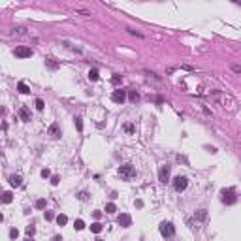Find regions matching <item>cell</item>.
Returning a JSON list of instances; mask_svg holds the SVG:
<instances>
[{
  "instance_id": "1",
  "label": "cell",
  "mask_w": 241,
  "mask_h": 241,
  "mask_svg": "<svg viewBox=\"0 0 241 241\" xmlns=\"http://www.w3.org/2000/svg\"><path fill=\"white\" fill-rule=\"evenodd\" d=\"M119 175L123 177L125 181H130V179L136 177V168H134L132 164H125V166L119 168Z\"/></svg>"
},
{
  "instance_id": "2",
  "label": "cell",
  "mask_w": 241,
  "mask_h": 241,
  "mask_svg": "<svg viewBox=\"0 0 241 241\" xmlns=\"http://www.w3.org/2000/svg\"><path fill=\"white\" fill-rule=\"evenodd\" d=\"M221 196H222V202L224 204H228V205H232V204H235V190L234 188H222L221 190Z\"/></svg>"
},
{
  "instance_id": "3",
  "label": "cell",
  "mask_w": 241,
  "mask_h": 241,
  "mask_svg": "<svg viewBox=\"0 0 241 241\" xmlns=\"http://www.w3.org/2000/svg\"><path fill=\"white\" fill-rule=\"evenodd\" d=\"M170 173H172V166H168V164L160 166V170H158V181L166 185L168 181H170Z\"/></svg>"
},
{
  "instance_id": "4",
  "label": "cell",
  "mask_w": 241,
  "mask_h": 241,
  "mask_svg": "<svg viewBox=\"0 0 241 241\" xmlns=\"http://www.w3.org/2000/svg\"><path fill=\"white\" fill-rule=\"evenodd\" d=\"M160 234L164 237H173L175 235V226L172 222H162L160 224Z\"/></svg>"
},
{
  "instance_id": "5",
  "label": "cell",
  "mask_w": 241,
  "mask_h": 241,
  "mask_svg": "<svg viewBox=\"0 0 241 241\" xmlns=\"http://www.w3.org/2000/svg\"><path fill=\"white\" fill-rule=\"evenodd\" d=\"M186 186H188V179H186L185 175H177V177L173 179V188H175L177 192H183Z\"/></svg>"
},
{
  "instance_id": "6",
  "label": "cell",
  "mask_w": 241,
  "mask_h": 241,
  "mask_svg": "<svg viewBox=\"0 0 241 241\" xmlns=\"http://www.w3.org/2000/svg\"><path fill=\"white\" fill-rule=\"evenodd\" d=\"M13 55L19 57V59H28V57H32V49L30 47H25V45H19V47H15Z\"/></svg>"
},
{
  "instance_id": "7",
  "label": "cell",
  "mask_w": 241,
  "mask_h": 241,
  "mask_svg": "<svg viewBox=\"0 0 241 241\" xmlns=\"http://www.w3.org/2000/svg\"><path fill=\"white\" fill-rule=\"evenodd\" d=\"M111 100H113L115 104H125V100H126V90H120V89L113 90V94H111Z\"/></svg>"
},
{
  "instance_id": "8",
  "label": "cell",
  "mask_w": 241,
  "mask_h": 241,
  "mask_svg": "<svg viewBox=\"0 0 241 241\" xmlns=\"http://www.w3.org/2000/svg\"><path fill=\"white\" fill-rule=\"evenodd\" d=\"M117 222H119V226L128 228V226L132 224V217H130L128 213H120V215H119V219H117Z\"/></svg>"
},
{
  "instance_id": "9",
  "label": "cell",
  "mask_w": 241,
  "mask_h": 241,
  "mask_svg": "<svg viewBox=\"0 0 241 241\" xmlns=\"http://www.w3.org/2000/svg\"><path fill=\"white\" fill-rule=\"evenodd\" d=\"M49 136H51V138H60V126H59L57 123H53V125L49 126Z\"/></svg>"
},
{
  "instance_id": "10",
  "label": "cell",
  "mask_w": 241,
  "mask_h": 241,
  "mask_svg": "<svg viewBox=\"0 0 241 241\" xmlns=\"http://www.w3.org/2000/svg\"><path fill=\"white\" fill-rule=\"evenodd\" d=\"M19 117H21V120H25V123H27V120H30V111L27 107H21L19 109Z\"/></svg>"
},
{
  "instance_id": "11",
  "label": "cell",
  "mask_w": 241,
  "mask_h": 241,
  "mask_svg": "<svg viewBox=\"0 0 241 241\" xmlns=\"http://www.w3.org/2000/svg\"><path fill=\"white\" fill-rule=\"evenodd\" d=\"M11 200H13L11 192H2V196H0V202L2 204H11Z\"/></svg>"
},
{
  "instance_id": "12",
  "label": "cell",
  "mask_w": 241,
  "mask_h": 241,
  "mask_svg": "<svg viewBox=\"0 0 241 241\" xmlns=\"http://www.w3.org/2000/svg\"><path fill=\"white\" fill-rule=\"evenodd\" d=\"M194 217H196V221H200V222H204V221L207 219V211H205V209H198Z\"/></svg>"
},
{
  "instance_id": "13",
  "label": "cell",
  "mask_w": 241,
  "mask_h": 241,
  "mask_svg": "<svg viewBox=\"0 0 241 241\" xmlns=\"http://www.w3.org/2000/svg\"><path fill=\"white\" fill-rule=\"evenodd\" d=\"M17 90H19L21 94H28V92H30V89H28V85H27L25 81H21V83L17 85Z\"/></svg>"
},
{
  "instance_id": "14",
  "label": "cell",
  "mask_w": 241,
  "mask_h": 241,
  "mask_svg": "<svg viewBox=\"0 0 241 241\" xmlns=\"http://www.w3.org/2000/svg\"><path fill=\"white\" fill-rule=\"evenodd\" d=\"M21 183H23L21 175H11V177H10V185H11V186H21Z\"/></svg>"
},
{
  "instance_id": "15",
  "label": "cell",
  "mask_w": 241,
  "mask_h": 241,
  "mask_svg": "<svg viewBox=\"0 0 241 241\" xmlns=\"http://www.w3.org/2000/svg\"><path fill=\"white\" fill-rule=\"evenodd\" d=\"M98 77H100L98 70H96V68H92V70L89 72V79H90V81H98Z\"/></svg>"
},
{
  "instance_id": "16",
  "label": "cell",
  "mask_w": 241,
  "mask_h": 241,
  "mask_svg": "<svg viewBox=\"0 0 241 241\" xmlns=\"http://www.w3.org/2000/svg\"><path fill=\"white\" fill-rule=\"evenodd\" d=\"M128 98H130V102L136 104V102H139V94H138L136 90H130V92H128Z\"/></svg>"
},
{
  "instance_id": "17",
  "label": "cell",
  "mask_w": 241,
  "mask_h": 241,
  "mask_svg": "<svg viewBox=\"0 0 241 241\" xmlns=\"http://www.w3.org/2000/svg\"><path fill=\"white\" fill-rule=\"evenodd\" d=\"M66 222H68V217L66 215H57V224L59 226H64Z\"/></svg>"
},
{
  "instance_id": "18",
  "label": "cell",
  "mask_w": 241,
  "mask_h": 241,
  "mask_svg": "<svg viewBox=\"0 0 241 241\" xmlns=\"http://www.w3.org/2000/svg\"><path fill=\"white\" fill-rule=\"evenodd\" d=\"M90 232H94V234H100V232H102V224H100V222H94V224H90Z\"/></svg>"
},
{
  "instance_id": "19",
  "label": "cell",
  "mask_w": 241,
  "mask_h": 241,
  "mask_svg": "<svg viewBox=\"0 0 241 241\" xmlns=\"http://www.w3.org/2000/svg\"><path fill=\"white\" fill-rule=\"evenodd\" d=\"M74 228H76V230H83V228H85V222H83L81 219H77V221L74 222Z\"/></svg>"
},
{
  "instance_id": "20",
  "label": "cell",
  "mask_w": 241,
  "mask_h": 241,
  "mask_svg": "<svg viewBox=\"0 0 241 241\" xmlns=\"http://www.w3.org/2000/svg\"><path fill=\"white\" fill-rule=\"evenodd\" d=\"M43 107H45L43 100H42V98H38V100H36V109H38V111H43Z\"/></svg>"
},
{
  "instance_id": "21",
  "label": "cell",
  "mask_w": 241,
  "mask_h": 241,
  "mask_svg": "<svg viewBox=\"0 0 241 241\" xmlns=\"http://www.w3.org/2000/svg\"><path fill=\"white\" fill-rule=\"evenodd\" d=\"M117 211V205L115 204H107L106 205V213H115Z\"/></svg>"
},
{
  "instance_id": "22",
  "label": "cell",
  "mask_w": 241,
  "mask_h": 241,
  "mask_svg": "<svg viewBox=\"0 0 241 241\" xmlns=\"http://www.w3.org/2000/svg\"><path fill=\"white\" fill-rule=\"evenodd\" d=\"M76 128L81 132L83 130V120H81V117H76Z\"/></svg>"
},
{
  "instance_id": "23",
  "label": "cell",
  "mask_w": 241,
  "mask_h": 241,
  "mask_svg": "<svg viewBox=\"0 0 241 241\" xmlns=\"http://www.w3.org/2000/svg\"><path fill=\"white\" fill-rule=\"evenodd\" d=\"M125 130H126V132H128V134H132V132H134V130H136V126H134V125H132V123H128V125H125Z\"/></svg>"
},
{
  "instance_id": "24",
  "label": "cell",
  "mask_w": 241,
  "mask_h": 241,
  "mask_svg": "<svg viewBox=\"0 0 241 241\" xmlns=\"http://www.w3.org/2000/svg\"><path fill=\"white\" fill-rule=\"evenodd\" d=\"M17 235H19V230H17V228H11V230H10V237H11V239H17Z\"/></svg>"
},
{
  "instance_id": "25",
  "label": "cell",
  "mask_w": 241,
  "mask_h": 241,
  "mask_svg": "<svg viewBox=\"0 0 241 241\" xmlns=\"http://www.w3.org/2000/svg\"><path fill=\"white\" fill-rule=\"evenodd\" d=\"M36 207H38V209H43V207H45V200H43V198H40V200L36 202Z\"/></svg>"
},
{
  "instance_id": "26",
  "label": "cell",
  "mask_w": 241,
  "mask_h": 241,
  "mask_svg": "<svg viewBox=\"0 0 241 241\" xmlns=\"http://www.w3.org/2000/svg\"><path fill=\"white\" fill-rule=\"evenodd\" d=\"M36 234V228L34 226H27V235H34Z\"/></svg>"
},
{
  "instance_id": "27",
  "label": "cell",
  "mask_w": 241,
  "mask_h": 241,
  "mask_svg": "<svg viewBox=\"0 0 241 241\" xmlns=\"http://www.w3.org/2000/svg\"><path fill=\"white\" fill-rule=\"evenodd\" d=\"M42 177H43V179L51 177V172H49V170H47V168H45V170H42Z\"/></svg>"
},
{
  "instance_id": "28",
  "label": "cell",
  "mask_w": 241,
  "mask_h": 241,
  "mask_svg": "<svg viewBox=\"0 0 241 241\" xmlns=\"http://www.w3.org/2000/svg\"><path fill=\"white\" fill-rule=\"evenodd\" d=\"M47 66H49L51 70H55V68H59V64H57V62H53V60H47Z\"/></svg>"
},
{
  "instance_id": "29",
  "label": "cell",
  "mask_w": 241,
  "mask_h": 241,
  "mask_svg": "<svg viewBox=\"0 0 241 241\" xmlns=\"http://www.w3.org/2000/svg\"><path fill=\"white\" fill-rule=\"evenodd\" d=\"M77 198H79V200H83V202H85V200H87V198H89V194H87V192H79V196H77Z\"/></svg>"
},
{
  "instance_id": "30",
  "label": "cell",
  "mask_w": 241,
  "mask_h": 241,
  "mask_svg": "<svg viewBox=\"0 0 241 241\" xmlns=\"http://www.w3.org/2000/svg\"><path fill=\"white\" fill-rule=\"evenodd\" d=\"M59 181H60L59 175H53V177H51V185H59Z\"/></svg>"
},
{
  "instance_id": "31",
  "label": "cell",
  "mask_w": 241,
  "mask_h": 241,
  "mask_svg": "<svg viewBox=\"0 0 241 241\" xmlns=\"http://www.w3.org/2000/svg\"><path fill=\"white\" fill-rule=\"evenodd\" d=\"M53 217H55V215H53L51 211H47V213H45V221H51V219H53Z\"/></svg>"
},
{
  "instance_id": "32",
  "label": "cell",
  "mask_w": 241,
  "mask_h": 241,
  "mask_svg": "<svg viewBox=\"0 0 241 241\" xmlns=\"http://www.w3.org/2000/svg\"><path fill=\"white\" fill-rule=\"evenodd\" d=\"M111 81H113V85H117V83H120V76H113V79H111Z\"/></svg>"
},
{
  "instance_id": "33",
  "label": "cell",
  "mask_w": 241,
  "mask_h": 241,
  "mask_svg": "<svg viewBox=\"0 0 241 241\" xmlns=\"http://www.w3.org/2000/svg\"><path fill=\"white\" fill-rule=\"evenodd\" d=\"M232 70H234V72H235V74H239V72H241V68H239V66H237V64H234V66H232Z\"/></svg>"
},
{
  "instance_id": "34",
  "label": "cell",
  "mask_w": 241,
  "mask_h": 241,
  "mask_svg": "<svg viewBox=\"0 0 241 241\" xmlns=\"http://www.w3.org/2000/svg\"><path fill=\"white\" fill-rule=\"evenodd\" d=\"M92 215H94V219H100V217H102V213H100V211H94Z\"/></svg>"
},
{
  "instance_id": "35",
  "label": "cell",
  "mask_w": 241,
  "mask_h": 241,
  "mask_svg": "<svg viewBox=\"0 0 241 241\" xmlns=\"http://www.w3.org/2000/svg\"><path fill=\"white\" fill-rule=\"evenodd\" d=\"M53 241H62V237H60V235H55V237H53Z\"/></svg>"
},
{
  "instance_id": "36",
  "label": "cell",
  "mask_w": 241,
  "mask_h": 241,
  "mask_svg": "<svg viewBox=\"0 0 241 241\" xmlns=\"http://www.w3.org/2000/svg\"><path fill=\"white\" fill-rule=\"evenodd\" d=\"M2 221H4V215H2V213H0V222H2Z\"/></svg>"
},
{
  "instance_id": "37",
  "label": "cell",
  "mask_w": 241,
  "mask_h": 241,
  "mask_svg": "<svg viewBox=\"0 0 241 241\" xmlns=\"http://www.w3.org/2000/svg\"><path fill=\"white\" fill-rule=\"evenodd\" d=\"M96 241H102V239H96Z\"/></svg>"
}]
</instances>
